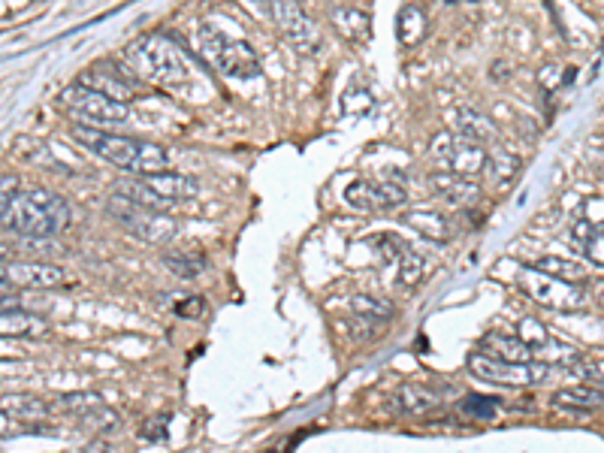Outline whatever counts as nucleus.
Masks as SVG:
<instances>
[{
	"mask_svg": "<svg viewBox=\"0 0 604 453\" xmlns=\"http://www.w3.org/2000/svg\"><path fill=\"white\" fill-rule=\"evenodd\" d=\"M73 142L82 145L91 155H97L100 161L133 173V176H151V173H164L170 167V155L167 148L148 139H133V136H115L109 130H100L94 124H82L76 121L70 130Z\"/></svg>",
	"mask_w": 604,
	"mask_h": 453,
	"instance_id": "1",
	"label": "nucleus"
},
{
	"mask_svg": "<svg viewBox=\"0 0 604 453\" xmlns=\"http://www.w3.org/2000/svg\"><path fill=\"white\" fill-rule=\"evenodd\" d=\"M70 224V203L46 188L19 191L0 221V230L16 233L22 239H52Z\"/></svg>",
	"mask_w": 604,
	"mask_h": 453,
	"instance_id": "2",
	"label": "nucleus"
},
{
	"mask_svg": "<svg viewBox=\"0 0 604 453\" xmlns=\"http://www.w3.org/2000/svg\"><path fill=\"white\" fill-rule=\"evenodd\" d=\"M124 67L151 85L161 88H179L191 79V67L185 52L170 43L167 37H139L124 49Z\"/></svg>",
	"mask_w": 604,
	"mask_h": 453,
	"instance_id": "3",
	"label": "nucleus"
},
{
	"mask_svg": "<svg viewBox=\"0 0 604 453\" xmlns=\"http://www.w3.org/2000/svg\"><path fill=\"white\" fill-rule=\"evenodd\" d=\"M194 49L200 52V58L215 67L218 73L230 76V79H251L260 73V61L254 55V49L242 40H230L224 37L218 28L212 25H200L194 34Z\"/></svg>",
	"mask_w": 604,
	"mask_h": 453,
	"instance_id": "4",
	"label": "nucleus"
},
{
	"mask_svg": "<svg viewBox=\"0 0 604 453\" xmlns=\"http://www.w3.org/2000/svg\"><path fill=\"white\" fill-rule=\"evenodd\" d=\"M106 212L109 218H115L130 236H136L139 242H148V245H167L176 239L179 233V224L167 215V212H158V209H145L121 194H112L106 200Z\"/></svg>",
	"mask_w": 604,
	"mask_h": 453,
	"instance_id": "5",
	"label": "nucleus"
},
{
	"mask_svg": "<svg viewBox=\"0 0 604 453\" xmlns=\"http://www.w3.org/2000/svg\"><path fill=\"white\" fill-rule=\"evenodd\" d=\"M517 284L535 299L541 302L544 309H553V312H580L586 309V287L580 281H568V278H556V275H547L535 266H523L517 272Z\"/></svg>",
	"mask_w": 604,
	"mask_h": 453,
	"instance_id": "6",
	"label": "nucleus"
},
{
	"mask_svg": "<svg viewBox=\"0 0 604 453\" xmlns=\"http://www.w3.org/2000/svg\"><path fill=\"white\" fill-rule=\"evenodd\" d=\"M469 372L481 381H490V384H502V387H532V384H547L553 375L562 372V366H550V363H511V360H499V357H490L484 351L472 354L469 357Z\"/></svg>",
	"mask_w": 604,
	"mask_h": 453,
	"instance_id": "7",
	"label": "nucleus"
},
{
	"mask_svg": "<svg viewBox=\"0 0 604 453\" xmlns=\"http://www.w3.org/2000/svg\"><path fill=\"white\" fill-rule=\"evenodd\" d=\"M61 103L67 106L70 115H76L82 124H94V127H109V124H124L127 121V103L112 100L100 91H91L85 85H73L64 91Z\"/></svg>",
	"mask_w": 604,
	"mask_h": 453,
	"instance_id": "8",
	"label": "nucleus"
},
{
	"mask_svg": "<svg viewBox=\"0 0 604 453\" xmlns=\"http://www.w3.org/2000/svg\"><path fill=\"white\" fill-rule=\"evenodd\" d=\"M429 155L444 170L460 173V176H478V173H484V164H487V151L481 142H472L466 136H453V133H438L429 145Z\"/></svg>",
	"mask_w": 604,
	"mask_h": 453,
	"instance_id": "9",
	"label": "nucleus"
},
{
	"mask_svg": "<svg viewBox=\"0 0 604 453\" xmlns=\"http://www.w3.org/2000/svg\"><path fill=\"white\" fill-rule=\"evenodd\" d=\"M269 10H272V22L278 25V31L296 52L315 55L321 49L318 25L306 16V10H302L296 0H269Z\"/></svg>",
	"mask_w": 604,
	"mask_h": 453,
	"instance_id": "10",
	"label": "nucleus"
},
{
	"mask_svg": "<svg viewBox=\"0 0 604 453\" xmlns=\"http://www.w3.org/2000/svg\"><path fill=\"white\" fill-rule=\"evenodd\" d=\"M133 73L127 67H118V64H109V61H97L91 64L82 76H79V85L91 88V91H100L112 100H133L136 97V85H133Z\"/></svg>",
	"mask_w": 604,
	"mask_h": 453,
	"instance_id": "11",
	"label": "nucleus"
},
{
	"mask_svg": "<svg viewBox=\"0 0 604 453\" xmlns=\"http://www.w3.org/2000/svg\"><path fill=\"white\" fill-rule=\"evenodd\" d=\"M345 203L360 212H384L405 203V188L396 182H354L345 188Z\"/></svg>",
	"mask_w": 604,
	"mask_h": 453,
	"instance_id": "12",
	"label": "nucleus"
},
{
	"mask_svg": "<svg viewBox=\"0 0 604 453\" xmlns=\"http://www.w3.org/2000/svg\"><path fill=\"white\" fill-rule=\"evenodd\" d=\"M4 269V278L10 281V287H22V290H49L64 284V272L61 266L52 263H40V260H10L0 266Z\"/></svg>",
	"mask_w": 604,
	"mask_h": 453,
	"instance_id": "13",
	"label": "nucleus"
},
{
	"mask_svg": "<svg viewBox=\"0 0 604 453\" xmlns=\"http://www.w3.org/2000/svg\"><path fill=\"white\" fill-rule=\"evenodd\" d=\"M432 191L457 209H472L481 200V185H475L472 176H460L450 170H441L432 176Z\"/></svg>",
	"mask_w": 604,
	"mask_h": 453,
	"instance_id": "14",
	"label": "nucleus"
},
{
	"mask_svg": "<svg viewBox=\"0 0 604 453\" xmlns=\"http://www.w3.org/2000/svg\"><path fill=\"white\" fill-rule=\"evenodd\" d=\"M49 333V324L31 312L7 309L0 312V336L4 339H43Z\"/></svg>",
	"mask_w": 604,
	"mask_h": 453,
	"instance_id": "15",
	"label": "nucleus"
},
{
	"mask_svg": "<svg viewBox=\"0 0 604 453\" xmlns=\"http://www.w3.org/2000/svg\"><path fill=\"white\" fill-rule=\"evenodd\" d=\"M484 173H487V185L496 188V191H508L520 173V158L511 155L505 148H496L487 155V164H484Z\"/></svg>",
	"mask_w": 604,
	"mask_h": 453,
	"instance_id": "16",
	"label": "nucleus"
},
{
	"mask_svg": "<svg viewBox=\"0 0 604 453\" xmlns=\"http://www.w3.org/2000/svg\"><path fill=\"white\" fill-rule=\"evenodd\" d=\"M481 351L499 360H511V363H529L535 360L532 348L520 339V336H505V333H490L481 339Z\"/></svg>",
	"mask_w": 604,
	"mask_h": 453,
	"instance_id": "17",
	"label": "nucleus"
},
{
	"mask_svg": "<svg viewBox=\"0 0 604 453\" xmlns=\"http://www.w3.org/2000/svg\"><path fill=\"white\" fill-rule=\"evenodd\" d=\"M145 182L155 188L164 200H191V197H197L200 194V185H197V179H191V176H179V173H151V176H145Z\"/></svg>",
	"mask_w": 604,
	"mask_h": 453,
	"instance_id": "18",
	"label": "nucleus"
},
{
	"mask_svg": "<svg viewBox=\"0 0 604 453\" xmlns=\"http://www.w3.org/2000/svg\"><path fill=\"white\" fill-rule=\"evenodd\" d=\"M115 194H121V197H127V200L145 206V209H158V212H167V209H170V200H164L155 188H151V185L145 182V176H133V173H130L127 179H118V182H115Z\"/></svg>",
	"mask_w": 604,
	"mask_h": 453,
	"instance_id": "19",
	"label": "nucleus"
},
{
	"mask_svg": "<svg viewBox=\"0 0 604 453\" xmlns=\"http://www.w3.org/2000/svg\"><path fill=\"white\" fill-rule=\"evenodd\" d=\"M453 124H457V133L472 139V142H493L496 139V124L478 112V109H457V115H453Z\"/></svg>",
	"mask_w": 604,
	"mask_h": 453,
	"instance_id": "20",
	"label": "nucleus"
},
{
	"mask_svg": "<svg viewBox=\"0 0 604 453\" xmlns=\"http://www.w3.org/2000/svg\"><path fill=\"white\" fill-rule=\"evenodd\" d=\"M330 19H333L336 31H339L342 37H348V40H357V43L369 40V31H372V25H369V16H366L363 10H354V7H336Z\"/></svg>",
	"mask_w": 604,
	"mask_h": 453,
	"instance_id": "21",
	"label": "nucleus"
},
{
	"mask_svg": "<svg viewBox=\"0 0 604 453\" xmlns=\"http://www.w3.org/2000/svg\"><path fill=\"white\" fill-rule=\"evenodd\" d=\"M396 402L408 414H426V411H432L438 405V396L423 384H405V387H399Z\"/></svg>",
	"mask_w": 604,
	"mask_h": 453,
	"instance_id": "22",
	"label": "nucleus"
},
{
	"mask_svg": "<svg viewBox=\"0 0 604 453\" xmlns=\"http://www.w3.org/2000/svg\"><path fill=\"white\" fill-rule=\"evenodd\" d=\"M408 224L423 239H432V242H447V236H450V224H447V218L441 212H411Z\"/></svg>",
	"mask_w": 604,
	"mask_h": 453,
	"instance_id": "23",
	"label": "nucleus"
},
{
	"mask_svg": "<svg viewBox=\"0 0 604 453\" xmlns=\"http://www.w3.org/2000/svg\"><path fill=\"white\" fill-rule=\"evenodd\" d=\"M396 34L405 46H417L426 34V13L420 7H405L396 19Z\"/></svg>",
	"mask_w": 604,
	"mask_h": 453,
	"instance_id": "24",
	"label": "nucleus"
},
{
	"mask_svg": "<svg viewBox=\"0 0 604 453\" xmlns=\"http://www.w3.org/2000/svg\"><path fill=\"white\" fill-rule=\"evenodd\" d=\"M351 312L366 318V321H387L393 318V302L381 299V296H369V293H357L351 296Z\"/></svg>",
	"mask_w": 604,
	"mask_h": 453,
	"instance_id": "25",
	"label": "nucleus"
},
{
	"mask_svg": "<svg viewBox=\"0 0 604 453\" xmlns=\"http://www.w3.org/2000/svg\"><path fill=\"white\" fill-rule=\"evenodd\" d=\"M553 402L568 405V408H595V405L604 402V387H592V384L568 387V390H559L553 396Z\"/></svg>",
	"mask_w": 604,
	"mask_h": 453,
	"instance_id": "26",
	"label": "nucleus"
},
{
	"mask_svg": "<svg viewBox=\"0 0 604 453\" xmlns=\"http://www.w3.org/2000/svg\"><path fill=\"white\" fill-rule=\"evenodd\" d=\"M529 266H535V269H541L547 275H556V278H568V281H583L586 278V269L580 263L568 260V257H538Z\"/></svg>",
	"mask_w": 604,
	"mask_h": 453,
	"instance_id": "27",
	"label": "nucleus"
},
{
	"mask_svg": "<svg viewBox=\"0 0 604 453\" xmlns=\"http://www.w3.org/2000/svg\"><path fill=\"white\" fill-rule=\"evenodd\" d=\"M0 408L10 411L13 417H46L49 414V405L34 396H4L0 399Z\"/></svg>",
	"mask_w": 604,
	"mask_h": 453,
	"instance_id": "28",
	"label": "nucleus"
},
{
	"mask_svg": "<svg viewBox=\"0 0 604 453\" xmlns=\"http://www.w3.org/2000/svg\"><path fill=\"white\" fill-rule=\"evenodd\" d=\"M396 266H399V284L402 287H414L423 278V257L408 245H402V254H399Z\"/></svg>",
	"mask_w": 604,
	"mask_h": 453,
	"instance_id": "29",
	"label": "nucleus"
},
{
	"mask_svg": "<svg viewBox=\"0 0 604 453\" xmlns=\"http://www.w3.org/2000/svg\"><path fill=\"white\" fill-rule=\"evenodd\" d=\"M580 248H583V257H586L592 266H604V221L589 227V233L583 236Z\"/></svg>",
	"mask_w": 604,
	"mask_h": 453,
	"instance_id": "30",
	"label": "nucleus"
},
{
	"mask_svg": "<svg viewBox=\"0 0 604 453\" xmlns=\"http://www.w3.org/2000/svg\"><path fill=\"white\" fill-rule=\"evenodd\" d=\"M164 263H167V269L176 272L179 278H197V275L206 269V260H203V257H188V254H167Z\"/></svg>",
	"mask_w": 604,
	"mask_h": 453,
	"instance_id": "31",
	"label": "nucleus"
},
{
	"mask_svg": "<svg viewBox=\"0 0 604 453\" xmlns=\"http://www.w3.org/2000/svg\"><path fill=\"white\" fill-rule=\"evenodd\" d=\"M517 336L532 348V354L538 351V348H544L547 342H550V333H547V327L541 324V321H535V318H523L520 324H517Z\"/></svg>",
	"mask_w": 604,
	"mask_h": 453,
	"instance_id": "32",
	"label": "nucleus"
},
{
	"mask_svg": "<svg viewBox=\"0 0 604 453\" xmlns=\"http://www.w3.org/2000/svg\"><path fill=\"white\" fill-rule=\"evenodd\" d=\"M97 405H103V399L97 393H67V396L58 399V408L73 411V414H85V411H91Z\"/></svg>",
	"mask_w": 604,
	"mask_h": 453,
	"instance_id": "33",
	"label": "nucleus"
},
{
	"mask_svg": "<svg viewBox=\"0 0 604 453\" xmlns=\"http://www.w3.org/2000/svg\"><path fill=\"white\" fill-rule=\"evenodd\" d=\"M496 402H499V399H493V396H478V393H472V396L463 402V408H466L472 417L490 420V417H496Z\"/></svg>",
	"mask_w": 604,
	"mask_h": 453,
	"instance_id": "34",
	"label": "nucleus"
},
{
	"mask_svg": "<svg viewBox=\"0 0 604 453\" xmlns=\"http://www.w3.org/2000/svg\"><path fill=\"white\" fill-rule=\"evenodd\" d=\"M372 94L366 91V88H351L348 94H345V109H348V115L354 112V115H363V112H369L372 109Z\"/></svg>",
	"mask_w": 604,
	"mask_h": 453,
	"instance_id": "35",
	"label": "nucleus"
},
{
	"mask_svg": "<svg viewBox=\"0 0 604 453\" xmlns=\"http://www.w3.org/2000/svg\"><path fill=\"white\" fill-rule=\"evenodd\" d=\"M16 194H19V179L0 173V221H4V215H7V209H10Z\"/></svg>",
	"mask_w": 604,
	"mask_h": 453,
	"instance_id": "36",
	"label": "nucleus"
},
{
	"mask_svg": "<svg viewBox=\"0 0 604 453\" xmlns=\"http://www.w3.org/2000/svg\"><path fill=\"white\" fill-rule=\"evenodd\" d=\"M176 315L182 318H203L206 315V299L203 296H188L176 306Z\"/></svg>",
	"mask_w": 604,
	"mask_h": 453,
	"instance_id": "37",
	"label": "nucleus"
},
{
	"mask_svg": "<svg viewBox=\"0 0 604 453\" xmlns=\"http://www.w3.org/2000/svg\"><path fill=\"white\" fill-rule=\"evenodd\" d=\"M565 79H571V73H562V67H556V64H550L547 70H541V85L547 91H556Z\"/></svg>",
	"mask_w": 604,
	"mask_h": 453,
	"instance_id": "38",
	"label": "nucleus"
},
{
	"mask_svg": "<svg viewBox=\"0 0 604 453\" xmlns=\"http://www.w3.org/2000/svg\"><path fill=\"white\" fill-rule=\"evenodd\" d=\"M378 248H381V260H384V263H396L399 254H402V242H396V239H390V236L378 239Z\"/></svg>",
	"mask_w": 604,
	"mask_h": 453,
	"instance_id": "39",
	"label": "nucleus"
},
{
	"mask_svg": "<svg viewBox=\"0 0 604 453\" xmlns=\"http://www.w3.org/2000/svg\"><path fill=\"white\" fill-rule=\"evenodd\" d=\"M13 435H19V420L10 411L0 408V438H13Z\"/></svg>",
	"mask_w": 604,
	"mask_h": 453,
	"instance_id": "40",
	"label": "nucleus"
},
{
	"mask_svg": "<svg viewBox=\"0 0 604 453\" xmlns=\"http://www.w3.org/2000/svg\"><path fill=\"white\" fill-rule=\"evenodd\" d=\"M22 302L13 296V293H0V312H7V309H19Z\"/></svg>",
	"mask_w": 604,
	"mask_h": 453,
	"instance_id": "41",
	"label": "nucleus"
},
{
	"mask_svg": "<svg viewBox=\"0 0 604 453\" xmlns=\"http://www.w3.org/2000/svg\"><path fill=\"white\" fill-rule=\"evenodd\" d=\"M22 351L13 345V342H4V336H0V357H19Z\"/></svg>",
	"mask_w": 604,
	"mask_h": 453,
	"instance_id": "42",
	"label": "nucleus"
},
{
	"mask_svg": "<svg viewBox=\"0 0 604 453\" xmlns=\"http://www.w3.org/2000/svg\"><path fill=\"white\" fill-rule=\"evenodd\" d=\"M16 257V251L10 248V245H4V242H0V266H4V263H10Z\"/></svg>",
	"mask_w": 604,
	"mask_h": 453,
	"instance_id": "43",
	"label": "nucleus"
},
{
	"mask_svg": "<svg viewBox=\"0 0 604 453\" xmlns=\"http://www.w3.org/2000/svg\"><path fill=\"white\" fill-rule=\"evenodd\" d=\"M0 293H13V287H10V281L4 278V269H0Z\"/></svg>",
	"mask_w": 604,
	"mask_h": 453,
	"instance_id": "44",
	"label": "nucleus"
}]
</instances>
